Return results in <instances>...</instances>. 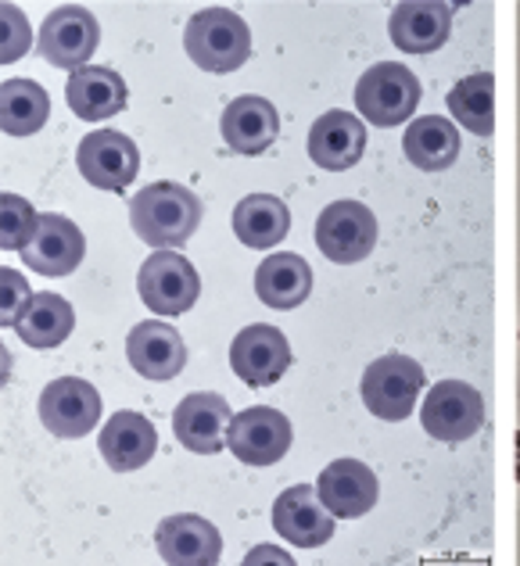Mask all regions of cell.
Segmentation results:
<instances>
[{
	"label": "cell",
	"instance_id": "5bb4252c",
	"mask_svg": "<svg viewBox=\"0 0 520 566\" xmlns=\"http://www.w3.org/2000/svg\"><path fill=\"white\" fill-rule=\"evenodd\" d=\"M273 531L299 548H320L334 538V513L320 502L316 484H294L273 502Z\"/></svg>",
	"mask_w": 520,
	"mask_h": 566
},
{
	"label": "cell",
	"instance_id": "30bf717a",
	"mask_svg": "<svg viewBox=\"0 0 520 566\" xmlns=\"http://www.w3.org/2000/svg\"><path fill=\"white\" fill-rule=\"evenodd\" d=\"M40 423L54 438H86L101 423V395L83 377H58L40 391Z\"/></svg>",
	"mask_w": 520,
	"mask_h": 566
},
{
	"label": "cell",
	"instance_id": "cb8c5ba5",
	"mask_svg": "<svg viewBox=\"0 0 520 566\" xmlns=\"http://www.w3.org/2000/svg\"><path fill=\"white\" fill-rule=\"evenodd\" d=\"M256 294L262 297V305H270L277 312L299 308L312 294L309 262L302 255H294V251H280V255L262 259V265L256 270Z\"/></svg>",
	"mask_w": 520,
	"mask_h": 566
},
{
	"label": "cell",
	"instance_id": "d6a6232c",
	"mask_svg": "<svg viewBox=\"0 0 520 566\" xmlns=\"http://www.w3.org/2000/svg\"><path fill=\"white\" fill-rule=\"evenodd\" d=\"M259 559H277V563H291L288 553H277V548H256V553H248L245 563H259Z\"/></svg>",
	"mask_w": 520,
	"mask_h": 566
},
{
	"label": "cell",
	"instance_id": "52a82bcc",
	"mask_svg": "<svg viewBox=\"0 0 520 566\" xmlns=\"http://www.w3.org/2000/svg\"><path fill=\"white\" fill-rule=\"evenodd\" d=\"M316 248L337 265L363 262L377 248V216L360 201H331L316 219Z\"/></svg>",
	"mask_w": 520,
	"mask_h": 566
},
{
	"label": "cell",
	"instance_id": "836d02e7",
	"mask_svg": "<svg viewBox=\"0 0 520 566\" xmlns=\"http://www.w3.org/2000/svg\"><path fill=\"white\" fill-rule=\"evenodd\" d=\"M517 481H520V430H517Z\"/></svg>",
	"mask_w": 520,
	"mask_h": 566
},
{
	"label": "cell",
	"instance_id": "5b68a950",
	"mask_svg": "<svg viewBox=\"0 0 520 566\" xmlns=\"http://www.w3.org/2000/svg\"><path fill=\"white\" fill-rule=\"evenodd\" d=\"M141 302L158 316H184L201 297V276L180 251H155L137 273Z\"/></svg>",
	"mask_w": 520,
	"mask_h": 566
},
{
	"label": "cell",
	"instance_id": "ffe728a7",
	"mask_svg": "<svg viewBox=\"0 0 520 566\" xmlns=\"http://www.w3.org/2000/svg\"><path fill=\"white\" fill-rule=\"evenodd\" d=\"M97 449L115 473H129L152 463V455L158 452V430L155 423L141 412H115L108 423L101 427Z\"/></svg>",
	"mask_w": 520,
	"mask_h": 566
},
{
	"label": "cell",
	"instance_id": "9c48e42d",
	"mask_svg": "<svg viewBox=\"0 0 520 566\" xmlns=\"http://www.w3.org/2000/svg\"><path fill=\"white\" fill-rule=\"evenodd\" d=\"M294 430L280 409L251 406L233 416L227 449L241 459L245 467H277L291 452Z\"/></svg>",
	"mask_w": 520,
	"mask_h": 566
},
{
	"label": "cell",
	"instance_id": "3957f363",
	"mask_svg": "<svg viewBox=\"0 0 520 566\" xmlns=\"http://www.w3.org/2000/svg\"><path fill=\"white\" fill-rule=\"evenodd\" d=\"M420 94H424L420 80H416L406 65L377 62L374 69L363 72L360 83H355V112H363L370 126L392 129L416 115Z\"/></svg>",
	"mask_w": 520,
	"mask_h": 566
},
{
	"label": "cell",
	"instance_id": "7c38bea8",
	"mask_svg": "<svg viewBox=\"0 0 520 566\" xmlns=\"http://www.w3.org/2000/svg\"><path fill=\"white\" fill-rule=\"evenodd\" d=\"M230 366L248 387H270L291 369V340L270 323H251L233 337Z\"/></svg>",
	"mask_w": 520,
	"mask_h": 566
},
{
	"label": "cell",
	"instance_id": "ba28073f",
	"mask_svg": "<svg viewBox=\"0 0 520 566\" xmlns=\"http://www.w3.org/2000/svg\"><path fill=\"white\" fill-rule=\"evenodd\" d=\"M420 423L435 441H467L485 427V398L464 380H438L424 398Z\"/></svg>",
	"mask_w": 520,
	"mask_h": 566
},
{
	"label": "cell",
	"instance_id": "603a6c76",
	"mask_svg": "<svg viewBox=\"0 0 520 566\" xmlns=\"http://www.w3.org/2000/svg\"><path fill=\"white\" fill-rule=\"evenodd\" d=\"M65 101L69 108L76 112L86 123H101V118H112L126 108V80L118 76L108 65H86L76 69L65 83Z\"/></svg>",
	"mask_w": 520,
	"mask_h": 566
},
{
	"label": "cell",
	"instance_id": "6da1fadb",
	"mask_svg": "<svg viewBox=\"0 0 520 566\" xmlns=\"http://www.w3.org/2000/svg\"><path fill=\"white\" fill-rule=\"evenodd\" d=\"M205 205L184 184L158 180L129 198V227L144 244L158 251H180L201 227Z\"/></svg>",
	"mask_w": 520,
	"mask_h": 566
},
{
	"label": "cell",
	"instance_id": "e0dca14e",
	"mask_svg": "<svg viewBox=\"0 0 520 566\" xmlns=\"http://www.w3.org/2000/svg\"><path fill=\"white\" fill-rule=\"evenodd\" d=\"M86 255V237L72 219L48 212L40 216L37 237L22 251V262L40 276H69Z\"/></svg>",
	"mask_w": 520,
	"mask_h": 566
},
{
	"label": "cell",
	"instance_id": "1f68e13d",
	"mask_svg": "<svg viewBox=\"0 0 520 566\" xmlns=\"http://www.w3.org/2000/svg\"><path fill=\"white\" fill-rule=\"evenodd\" d=\"M0 22H4V62H19L29 48V25L22 19V11L14 4H4L0 8Z\"/></svg>",
	"mask_w": 520,
	"mask_h": 566
},
{
	"label": "cell",
	"instance_id": "7402d4cb",
	"mask_svg": "<svg viewBox=\"0 0 520 566\" xmlns=\"http://www.w3.org/2000/svg\"><path fill=\"white\" fill-rule=\"evenodd\" d=\"M219 129H222V140H227L230 151L251 158V155H262L273 147L277 133H280V115L266 97L245 94L227 104Z\"/></svg>",
	"mask_w": 520,
	"mask_h": 566
},
{
	"label": "cell",
	"instance_id": "f1b7e54d",
	"mask_svg": "<svg viewBox=\"0 0 520 566\" xmlns=\"http://www.w3.org/2000/svg\"><path fill=\"white\" fill-rule=\"evenodd\" d=\"M445 104H449L456 123L470 129L474 137H492V129H496V76L492 72H474V76L459 80L449 91V97H445Z\"/></svg>",
	"mask_w": 520,
	"mask_h": 566
},
{
	"label": "cell",
	"instance_id": "d6986e66",
	"mask_svg": "<svg viewBox=\"0 0 520 566\" xmlns=\"http://www.w3.org/2000/svg\"><path fill=\"white\" fill-rule=\"evenodd\" d=\"M158 556L169 566H216L222 556V538L216 524L195 513L166 516L155 531Z\"/></svg>",
	"mask_w": 520,
	"mask_h": 566
},
{
	"label": "cell",
	"instance_id": "2e32d148",
	"mask_svg": "<svg viewBox=\"0 0 520 566\" xmlns=\"http://www.w3.org/2000/svg\"><path fill=\"white\" fill-rule=\"evenodd\" d=\"M392 43L406 54H435L453 33V4L445 0H403L388 19Z\"/></svg>",
	"mask_w": 520,
	"mask_h": 566
},
{
	"label": "cell",
	"instance_id": "d4e9b609",
	"mask_svg": "<svg viewBox=\"0 0 520 566\" xmlns=\"http://www.w3.org/2000/svg\"><path fill=\"white\" fill-rule=\"evenodd\" d=\"M233 233L245 248L270 251L291 233V208L273 193H248L233 208Z\"/></svg>",
	"mask_w": 520,
	"mask_h": 566
},
{
	"label": "cell",
	"instance_id": "4316f807",
	"mask_svg": "<svg viewBox=\"0 0 520 566\" xmlns=\"http://www.w3.org/2000/svg\"><path fill=\"white\" fill-rule=\"evenodd\" d=\"M72 326H76V312L65 297L54 291H40L25 302L19 323H14V334L29 348H58L62 340H69Z\"/></svg>",
	"mask_w": 520,
	"mask_h": 566
},
{
	"label": "cell",
	"instance_id": "83f0119b",
	"mask_svg": "<svg viewBox=\"0 0 520 566\" xmlns=\"http://www.w3.org/2000/svg\"><path fill=\"white\" fill-rule=\"evenodd\" d=\"M51 115V97L33 80H4L0 86V126L8 137H33Z\"/></svg>",
	"mask_w": 520,
	"mask_h": 566
},
{
	"label": "cell",
	"instance_id": "44dd1931",
	"mask_svg": "<svg viewBox=\"0 0 520 566\" xmlns=\"http://www.w3.org/2000/svg\"><path fill=\"white\" fill-rule=\"evenodd\" d=\"M366 155V126L352 112H323L309 129V158L326 172H345Z\"/></svg>",
	"mask_w": 520,
	"mask_h": 566
},
{
	"label": "cell",
	"instance_id": "8fae6325",
	"mask_svg": "<svg viewBox=\"0 0 520 566\" xmlns=\"http://www.w3.org/2000/svg\"><path fill=\"white\" fill-rule=\"evenodd\" d=\"M80 176L97 190H126L141 172V151L126 133L97 129L83 137L76 151Z\"/></svg>",
	"mask_w": 520,
	"mask_h": 566
},
{
	"label": "cell",
	"instance_id": "4fadbf2b",
	"mask_svg": "<svg viewBox=\"0 0 520 566\" xmlns=\"http://www.w3.org/2000/svg\"><path fill=\"white\" fill-rule=\"evenodd\" d=\"M233 412L227 398L216 391H195L187 395L173 412V434L195 455H219L227 449Z\"/></svg>",
	"mask_w": 520,
	"mask_h": 566
},
{
	"label": "cell",
	"instance_id": "f546056e",
	"mask_svg": "<svg viewBox=\"0 0 520 566\" xmlns=\"http://www.w3.org/2000/svg\"><path fill=\"white\" fill-rule=\"evenodd\" d=\"M37 227L40 216L25 198H19V193L0 198V244H4V251H25L29 241L37 237Z\"/></svg>",
	"mask_w": 520,
	"mask_h": 566
},
{
	"label": "cell",
	"instance_id": "7a4b0ae2",
	"mask_svg": "<svg viewBox=\"0 0 520 566\" xmlns=\"http://www.w3.org/2000/svg\"><path fill=\"white\" fill-rule=\"evenodd\" d=\"M184 51L201 72L227 76L251 57V29L230 8H205L190 14L184 29Z\"/></svg>",
	"mask_w": 520,
	"mask_h": 566
},
{
	"label": "cell",
	"instance_id": "4dcf8cb0",
	"mask_svg": "<svg viewBox=\"0 0 520 566\" xmlns=\"http://www.w3.org/2000/svg\"><path fill=\"white\" fill-rule=\"evenodd\" d=\"M29 297H33V291H29V283L22 280L19 270H4V273H0V323H4V326L19 323Z\"/></svg>",
	"mask_w": 520,
	"mask_h": 566
},
{
	"label": "cell",
	"instance_id": "484cf974",
	"mask_svg": "<svg viewBox=\"0 0 520 566\" xmlns=\"http://www.w3.org/2000/svg\"><path fill=\"white\" fill-rule=\"evenodd\" d=\"M403 151L416 169L441 172L459 158V129L445 115H420L406 126Z\"/></svg>",
	"mask_w": 520,
	"mask_h": 566
},
{
	"label": "cell",
	"instance_id": "277c9868",
	"mask_svg": "<svg viewBox=\"0 0 520 566\" xmlns=\"http://www.w3.org/2000/svg\"><path fill=\"white\" fill-rule=\"evenodd\" d=\"M424 387L427 377L416 359H409V355H381L363 374V401L377 420L398 423L413 412Z\"/></svg>",
	"mask_w": 520,
	"mask_h": 566
},
{
	"label": "cell",
	"instance_id": "9a60e30c",
	"mask_svg": "<svg viewBox=\"0 0 520 566\" xmlns=\"http://www.w3.org/2000/svg\"><path fill=\"white\" fill-rule=\"evenodd\" d=\"M126 359L147 380H173L187 366V345L176 326L166 319L137 323L126 337Z\"/></svg>",
	"mask_w": 520,
	"mask_h": 566
},
{
	"label": "cell",
	"instance_id": "ac0fdd59",
	"mask_svg": "<svg viewBox=\"0 0 520 566\" xmlns=\"http://www.w3.org/2000/svg\"><path fill=\"white\" fill-rule=\"evenodd\" d=\"M320 502L341 520H360L377 505L381 484L377 473L360 459H334L316 481Z\"/></svg>",
	"mask_w": 520,
	"mask_h": 566
},
{
	"label": "cell",
	"instance_id": "8992f818",
	"mask_svg": "<svg viewBox=\"0 0 520 566\" xmlns=\"http://www.w3.org/2000/svg\"><path fill=\"white\" fill-rule=\"evenodd\" d=\"M101 43V25L91 8L83 4H62L54 8L40 25L37 54L54 69H86L91 54Z\"/></svg>",
	"mask_w": 520,
	"mask_h": 566
}]
</instances>
